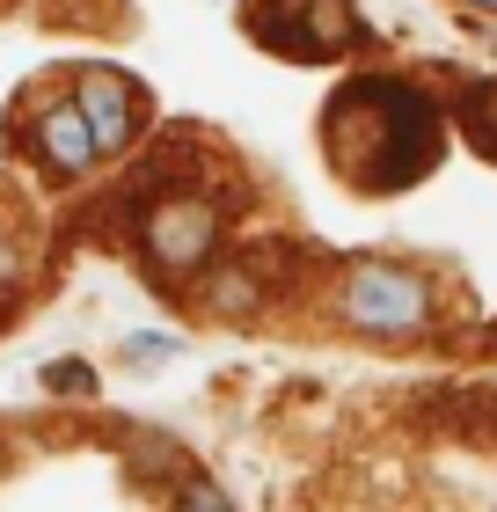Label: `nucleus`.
I'll use <instances>...</instances> for the list:
<instances>
[{"label": "nucleus", "instance_id": "1", "mask_svg": "<svg viewBox=\"0 0 497 512\" xmlns=\"http://www.w3.org/2000/svg\"><path fill=\"white\" fill-rule=\"evenodd\" d=\"M322 139L359 191H402L439 161V110L402 81H351L329 103Z\"/></svg>", "mask_w": 497, "mask_h": 512}, {"label": "nucleus", "instance_id": "2", "mask_svg": "<svg viewBox=\"0 0 497 512\" xmlns=\"http://www.w3.org/2000/svg\"><path fill=\"white\" fill-rule=\"evenodd\" d=\"M337 308H344L351 330H366V337H417L424 315H432V293H424V278L402 271V264H359L344 278Z\"/></svg>", "mask_w": 497, "mask_h": 512}, {"label": "nucleus", "instance_id": "3", "mask_svg": "<svg viewBox=\"0 0 497 512\" xmlns=\"http://www.w3.org/2000/svg\"><path fill=\"white\" fill-rule=\"evenodd\" d=\"M139 235H147V256L161 271H205L212 249H220V205L212 198H154L139 213Z\"/></svg>", "mask_w": 497, "mask_h": 512}, {"label": "nucleus", "instance_id": "4", "mask_svg": "<svg viewBox=\"0 0 497 512\" xmlns=\"http://www.w3.org/2000/svg\"><path fill=\"white\" fill-rule=\"evenodd\" d=\"M81 118L96 132V154H117L139 139V88L125 74H110V66H88L81 74Z\"/></svg>", "mask_w": 497, "mask_h": 512}, {"label": "nucleus", "instance_id": "5", "mask_svg": "<svg viewBox=\"0 0 497 512\" xmlns=\"http://www.w3.org/2000/svg\"><path fill=\"white\" fill-rule=\"evenodd\" d=\"M30 147H37V161H44L52 176H81L88 161H96V132H88L81 103H52V110H37Z\"/></svg>", "mask_w": 497, "mask_h": 512}, {"label": "nucleus", "instance_id": "6", "mask_svg": "<svg viewBox=\"0 0 497 512\" xmlns=\"http://www.w3.org/2000/svg\"><path fill=\"white\" fill-rule=\"evenodd\" d=\"M256 300H264V271L256 264H227L212 278V308L220 315H256Z\"/></svg>", "mask_w": 497, "mask_h": 512}, {"label": "nucleus", "instance_id": "7", "mask_svg": "<svg viewBox=\"0 0 497 512\" xmlns=\"http://www.w3.org/2000/svg\"><path fill=\"white\" fill-rule=\"evenodd\" d=\"M461 132L476 139V154L497 161V88H468V103H461Z\"/></svg>", "mask_w": 497, "mask_h": 512}, {"label": "nucleus", "instance_id": "8", "mask_svg": "<svg viewBox=\"0 0 497 512\" xmlns=\"http://www.w3.org/2000/svg\"><path fill=\"white\" fill-rule=\"evenodd\" d=\"M44 381H52L59 395H81V388L96 381V374H88V366H74V359H66V366H44Z\"/></svg>", "mask_w": 497, "mask_h": 512}, {"label": "nucleus", "instance_id": "9", "mask_svg": "<svg viewBox=\"0 0 497 512\" xmlns=\"http://www.w3.org/2000/svg\"><path fill=\"white\" fill-rule=\"evenodd\" d=\"M183 505H198V512H212V505H227L220 491H212L205 476H183Z\"/></svg>", "mask_w": 497, "mask_h": 512}, {"label": "nucleus", "instance_id": "10", "mask_svg": "<svg viewBox=\"0 0 497 512\" xmlns=\"http://www.w3.org/2000/svg\"><path fill=\"white\" fill-rule=\"evenodd\" d=\"M8 278H15V249L0 242V286H8Z\"/></svg>", "mask_w": 497, "mask_h": 512}, {"label": "nucleus", "instance_id": "11", "mask_svg": "<svg viewBox=\"0 0 497 512\" xmlns=\"http://www.w3.org/2000/svg\"><path fill=\"white\" fill-rule=\"evenodd\" d=\"M468 8H490V15H497V0H468Z\"/></svg>", "mask_w": 497, "mask_h": 512}]
</instances>
